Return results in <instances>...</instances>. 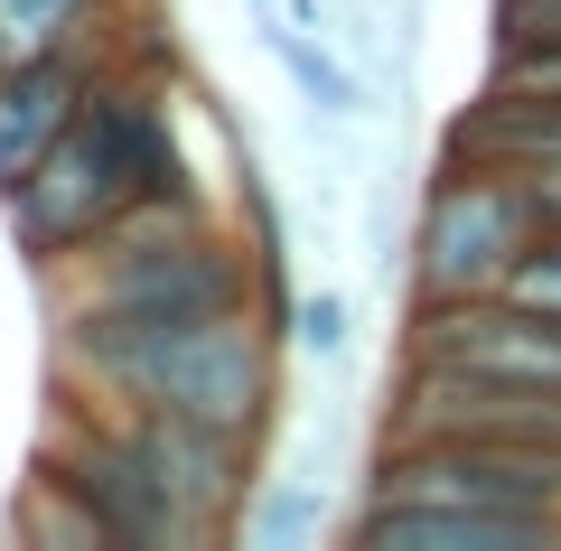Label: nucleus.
Returning <instances> with one entry per match:
<instances>
[{
  "mask_svg": "<svg viewBox=\"0 0 561 551\" xmlns=\"http://www.w3.org/2000/svg\"><path fill=\"white\" fill-rule=\"evenodd\" d=\"M402 365L561 393V318L524 309L505 290H486V299H402Z\"/></svg>",
  "mask_w": 561,
  "mask_h": 551,
  "instance_id": "39448f33",
  "label": "nucleus"
},
{
  "mask_svg": "<svg viewBox=\"0 0 561 551\" xmlns=\"http://www.w3.org/2000/svg\"><path fill=\"white\" fill-rule=\"evenodd\" d=\"M122 439L150 468V486L169 495V514L187 524V542L216 551L234 532L243 495H253V439L206 431V421H169V412H122Z\"/></svg>",
  "mask_w": 561,
  "mask_h": 551,
  "instance_id": "0eeeda50",
  "label": "nucleus"
},
{
  "mask_svg": "<svg viewBox=\"0 0 561 551\" xmlns=\"http://www.w3.org/2000/svg\"><path fill=\"white\" fill-rule=\"evenodd\" d=\"M346 346H356V299H346L337 280H309V290H290V309H280V355L346 365Z\"/></svg>",
  "mask_w": 561,
  "mask_h": 551,
  "instance_id": "ddd939ff",
  "label": "nucleus"
},
{
  "mask_svg": "<svg viewBox=\"0 0 561 551\" xmlns=\"http://www.w3.org/2000/svg\"><path fill=\"white\" fill-rule=\"evenodd\" d=\"M234 532H243V551H319L328 532H346V524H337V505H328V486H309V477H272V486L243 495Z\"/></svg>",
  "mask_w": 561,
  "mask_h": 551,
  "instance_id": "9b49d317",
  "label": "nucleus"
},
{
  "mask_svg": "<svg viewBox=\"0 0 561 551\" xmlns=\"http://www.w3.org/2000/svg\"><path fill=\"white\" fill-rule=\"evenodd\" d=\"M262 57L290 76V94L309 103V122H365V76L337 57L328 38H309V28H280V20H253Z\"/></svg>",
  "mask_w": 561,
  "mask_h": 551,
  "instance_id": "9d476101",
  "label": "nucleus"
},
{
  "mask_svg": "<svg viewBox=\"0 0 561 551\" xmlns=\"http://www.w3.org/2000/svg\"><path fill=\"white\" fill-rule=\"evenodd\" d=\"M113 412H169L206 431L262 439L280 412V318L216 309L187 328H57V375Z\"/></svg>",
  "mask_w": 561,
  "mask_h": 551,
  "instance_id": "f03ea898",
  "label": "nucleus"
},
{
  "mask_svg": "<svg viewBox=\"0 0 561 551\" xmlns=\"http://www.w3.org/2000/svg\"><path fill=\"white\" fill-rule=\"evenodd\" d=\"M243 20H280V0H243Z\"/></svg>",
  "mask_w": 561,
  "mask_h": 551,
  "instance_id": "f3484780",
  "label": "nucleus"
},
{
  "mask_svg": "<svg viewBox=\"0 0 561 551\" xmlns=\"http://www.w3.org/2000/svg\"><path fill=\"white\" fill-rule=\"evenodd\" d=\"M140 197H197V187H187V150L169 131V94L150 84V66L113 57L84 94V113L0 187V216L38 272H57Z\"/></svg>",
  "mask_w": 561,
  "mask_h": 551,
  "instance_id": "f257e3e1",
  "label": "nucleus"
},
{
  "mask_svg": "<svg viewBox=\"0 0 561 551\" xmlns=\"http://www.w3.org/2000/svg\"><path fill=\"white\" fill-rule=\"evenodd\" d=\"M505 299H524V309H552V318H561V234H542L534 253L515 262V280H505Z\"/></svg>",
  "mask_w": 561,
  "mask_h": 551,
  "instance_id": "2eb2a0df",
  "label": "nucleus"
},
{
  "mask_svg": "<svg viewBox=\"0 0 561 551\" xmlns=\"http://www.w3.org/2000/svg\"><path fill=\"white\" fill-rule=\"evenodd\" d=\"M103 28H113V0H0V66L103 47Z\"/></svg>",
  "mask_w": 561,
  "mask_h": 551,
  "instance_id": "f8f14e48",
  "label": "nucleus"
},
{
  "mask_svg": "<svg viewBox=\"0 0 561 551\" xmlns=\"http://www.w3.org/2000/svg\"><path fill=\"white\" fill-rule=\"evenodd\" d=\"M383 439H515V449H561V393L440 375V365H393Z\"/></svg>",
  "mask_w": 561,
  "mask_h": 551,
  "instance_id": "423d86ee",
  "label": "nucleus"
},
{
  "mask_svg": "<svg viewBox=\"0 0 561 551\" xmlns=\"http://www.w3.org/2000/svg\"><path fill=\"white\" fill-rule=\"evenodd\" d=\"M375 505H486V514H542L561 524V449H515V439H383Z\"/></svg>",
  "mask_w": 561,
  "mask_h": 551,
  "instance_id": "20e7f679",
  "label": "nucleus"
},
{
  "mask_svg": "<svg viewBox=\"0 0 561 551\" xmlns=\"http://www.w3.org/2000/svg\"><path fill=\"white\" fill-rule=\"evenodd\" d=\"M20 542H47V551H103V524L57 486V477H28V495H20Z\"/></svg>",
  "mask_w": 561,
  "mask_h": 551,
  "instance_id": "4468645a",
  "label": "nucleus"
},
{
  "mask_svg": "<svg viewBox=\"0 0 561 551\" xmlns=\"http://www.w3.org/2000/svg\"><path fill=\"white\" fill-rule=\"evenodd\" d=\"M534 243H542L534 177L440 150V169L421 177L412 234H402V299H486L515 280Z\"/></svg>",
  "mask_w": 561,
  "mask_h": 551,
  "instance_id": "7ed1b4c3",
  "label": "nucleus"
},
{
  "mask_svg": "<svg viewBox=\"0 0 561 551\" xmlns=\"http://www.w3.org/2000/svg\"><path fill=\"white\" fill-rule=\"evenodd\" d=\"M103 66H113V47H57V57L0 66V187H10V177H20L28 159L84 113V94H94Z\"/></svg>",
  "mask_w": 561,
  "mask_h": 551,
  "instance_id": "1a4fd4ad",
  "label": "nucleus"
},
{
  "mask_svg": "<svg viewBox=\"0 0 561 551\" xmlns=\"http://www.w3.org/2000/svg\"><path fill=\"white\" fill-rule=\"evenodd\" d=\"M280 28H309V38H328V0H280Z\"/></svg>",
  "mask_w": 561,
  "mask_h": 551,
  "instance_id": "dca6fc26",
  "label": "nucleus"
},
{
  "mask_svg": "<svg viewBox=\"0 0 561 551\" xmlns=\"http://www.w3.org/2000/svg\"><path fill=\"white\" fill-rule=\"evenodd\" d=\"M346 551H561V524L486 505H375L346 514Z\"/></svg>",
  "mask_w": 561,
  "mask_h": 551,
  "instance_id": "6e6552de",
  "label": "nucleus"
}]
</instances>
